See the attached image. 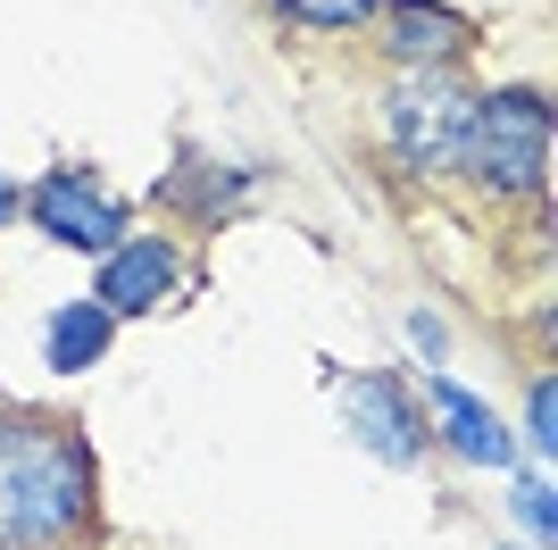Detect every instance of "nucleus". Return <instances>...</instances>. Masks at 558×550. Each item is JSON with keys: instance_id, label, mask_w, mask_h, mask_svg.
Listing matches in <instances>:
<instances>
[{"instance_id": "obj_12", "label": "nucleus", "mask_w": 558, "mask_h": 550, "mask_svg": "<svg viewBox=\"0 0 558 550\" xmlns=\"http://www.w3.org/2000/svg\"><path fill=\"white\" fill-rule=\"evenodd\" d=\"M534 442H542V451H550V442H558V417H550V375H542V384H534Z\"/></svg>"}, {"instance_id": "obj_8", "label": "nucleus", "mask_w": 558, "mask_h": 550, "mask_svg": "<svg viewBox=\"0 0 558 550\" xmlns=\"http://www.w3.org/2000/svg\"><path fill=\"white\" fill-rule=\"evenodd\" d=\"M434 409H442V434H450V451H459V458H475V467H509V434L492 426V409L475 400V392L434 384Z\"/></svg>"}, {"instance_id": "obj_3", "label": "nucleus", "mask_w": 558, "mask_h": 550, "mask_svg": "<svg viewBox=\"0 0 558 550\" xmlns=\"http://www.w3.org/2000/svg\"><path fill=\"white\" fill-rule=\"evenodd\" d=\"M466 167H475L500 201H534L542 176H550V100L525 92V84L484 92V100H475V151H466Z\"/></svg>"}, {"instance_id": "obj_4", "label": "nucleus", "mask_w": 558, "mask_h": 550, "mask_svg": "<svg viewBox=\"0 0 558 550\" xmlns=\"http://www.w3.org/2000/svg\"><path fill=\"white\" fill-rule=\"evenodd\" d=\"M34 217H43V234L68 242V251H117V242H125V201H117L100 176H84V167H59V176L34 183Z\"/></svg>"}, {"instance_id": "obj_1", "label": "nucleus", "mask_w": 558, "mask_h": 550, "mask_svg": "<svg viewBox=\"0 0 558 550\" xmlns=\"http://www.w3.org/2000/svg\"><path fill=\"white\" fill-rule=\"evenodd\" d=\"M100 467L68 417L0 409V550H93Z\"/></svg>"}, {"instance_id": "obj_11", "label": "nucleus", "mask_w": 558, "mask_h": 550, "mask_svg": "<svg viewBox=\"0 0 558 550\" xmlns=\"http://www.w3.org/2000/svg\"><path fill=\"white\" fill-rule=\"evenodd\" d=\"M517 509H525V526H534L542 542H550V526H558V501H550V483H542V476H525V483H517Z\"/></svg>"}, {"instance_id": "obj_5", "label": "nucleus", "mask_w": 558, "mask_h": 550, "mask_svg": "<svg viewBox=\"0 0 558 550\" xmlns=\"http://www.w3.org/2000/svg\"><path fill=\"white\" fill-rule=\"evenodd\" d=\"M192 284V267H184V251L175 242H159V234H134V242H117L109 251V267H100V309L109 318H142V309H159V300H175Z\"/></svg>"}, {"instance_id": "obj_2", "label": "nucleus", "mask_w": 558, "mask_h": 550, "mask_svg": "<svg viewBox=\"0 0 558 550\" xmlns=\"http://www.w3.org/2000/svg\"><path fill=\"white\" fill-rule=\"evenodd\" d=\"M384 125H392V151L417 176H450L475 151V92L450 68H409L384 100Z\"/></svg>"}, {"instance_id": "obj_7", "label": "nucleus", "mask_w": 558, "mask_h": 550, "mask_svg": "<svg viewBox=\"0 0 558 550\" xmlns=\"http://www.w3.org/2000/svg\"><path fill=\"white\" fill-rule=\"evenodd\" d=\"M459 43H466L459 9H442V0H392V50L409 68H442Z\"/></svg>"}, {"instance_id": "obj_10", "label": "nucleus", "mask_w": 558, "mask_h": 550, "mask_svg": "<svg viewBox=\"0 0 558 550\" xmlns=\"http://www.w3.org/2000/svg\"><path fill=\"white\" fill-rule=\"evenodd\" d=\"M375 9H384V0H283V17H301V25H333V34H342V25H367Z\"/></svg>"}, {"instance_id": "obj_9", "label": "nucleus", "mask_w": 558, "mask_h": 550, "mask_svg": "<svg viewBox=\"0 0 558 550\" xmlns=\"http://www.w3.org/2000/svg\"><path fill=\"white\" fill-rule=\"evenodd\" d=\"M109 334H117V318L100 309V300H75V309H59V318H50V367H59V375L93 367L100 350H109Z\"/></svg>"}, {"instance_id": "obj_13", "label": "nucleus", "mask_w": 558, "mask_h": 550, "mask_svg": "<svg viewBox=\"0 0 558 550\" xmlns=\"http://www.w3.org/2000/svg\"><path fill=\"white\" fill-rule=\"evenodd\" d=\"M9 217H17V183L0 176V226H9Z\"/></svg>"}, {"instance_id": "obj_6", "label": "nucleus", "mask_w": 558, "mask_h": 550, "mask_svg": "<svg viewBox=\"0 0 558 550\" xmlns=\"http://www.w3.org/2000/svg\"><path fill=\"white\" fill-rule=\"evenodd\" d=\"M342 400H350V434L367 442L375 458H392V467L425 458V417L409 409L400 375H342Z\"/></svg>"}]
</instances>
